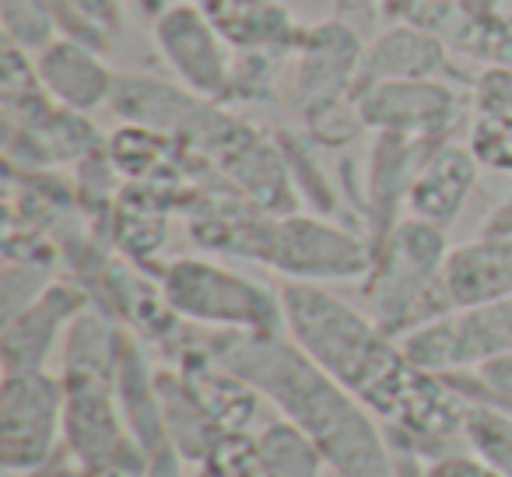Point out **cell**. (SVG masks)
Instances as JSON below:
<instances>
[{
	"mask_svg": "<svg viewBox=\"0 0 512 477\" xmlns=\"http://www.w3.org/2000/svg\"><path fill=\"white\" fill-rule=\"evenodd\" d=\"M470 155L481 169L512 176V116L505 113H477L470 127Z\"/></svg>",
	"mask_w": 512,
	"mask_h": 477,
	"instance_id": "cell-24",
	"label": "cell"
},
{
	"mask_svg": "<svg viewBox=\"0 0 512 477\" xmlns=\"http://www.w3.org/2000/svg\"><path fill=\"white\" fill-rule=\"evenodd\" d=\"M442 141H418V137L379 134L369 162V218H372V253L397 225V207L407 204V193L418 176L428 151Z\"/></svg>",
	"mask_w": 512,
	"mask_h": 477,
	"instance_id": "cell-16",
	"label": "cell"
},
{
	"mask_svg": "<svg viewBox=\"0 0 512 477\" xmlns=\"http://www.w3.org/2000/svg\"><path fill=\"white\" fill-rule=\"evenodd\" d=\"M36 74L43 81L46 95L60 109L71 113H92V109L113 102L116 78L102 60V50L81 39L60 36L36 57Z\"/></svg>",
	"mask_w": 512,
	"mask_h": 477,
	"instance_id": "cell-14",
	"label": "cell"
},
{
	"mask_svg": "<svg viewBox=\"0 0 512 477\" xmlns=\"http://www.w3.org/2000/svg\"><path fill=\"white\" fill-rule=\"evenodd\" d=\"M456 8L463 15H495L502 8V0H456Z\"/></svg>",
	"mask_w": 512,
	"mask_h": 477,
	"instance_id": "cell-31",
	"label": "cell"
},
{
	"mask_svg": "<svg viewBox=\"0 0 512 477\" xmlns=\"http://www.w3.org/2000/svg\"><path fill=\"white\" fill-rule=\"evenodd\" d=\"M29 477H99V474H92V470H85V467H50L46 463L43 470H36V474H29Z\"/></svg>",
	"mask_w": 512,
	"mask_h": 477,
	"instance_id": "cell-32",
	"label": "cell"
},
{
	"mask_svg": "<svg viewBox=\"0 0 512 477\" xmlns=\"http://www.w3.org/2000/svg\"><path fill=\"white\" fill-rule=\"evenodd\" d=\"M127 344L130 341L116 330V323L109 316L85 309L64 334V376L102 379V383L116 386Z\"/></svg>",
	"mask_w": 512,
	"mask_h": 477,
	"instance_id": "cell-20",
	"label": "cell"
},
{
	"mask_svg": "<svg viewBox=\"0 0 512 477\" xmlns=\"http://www.w3.org/2000/svg\"><path fill=\"white\" fill-rule=\"evenodd\" d=\"M197 4L225 36V43L242 53H271V57L292 53L299 50L306 32L278 0H197Z\"/></svg>",
	"mask_w": 512,
	"mask_h": 477,
	"instance_id": "cell-19",
	"label": "cell"
},
{
	"mask_svg": "<svg viewBox=\"0 0 512 477\" xmlns=\"http://www.w3.org/2000/svg\"><path fill=\"white\" fill-rule=\"evenodd\" d=\"M481 232L484 235H512V197L502 200V204L495 207V214H491V218L484 221Z\"/></svg>",
	"mask_w": 512,
	"mask_h": 477,
	"instance_id": "cell-30",
	"label": "cell"
},
{
	"mask_svg": "<svg viewBox=\"0 0 512 477\" xmlns=\"http://www.w3.org/2000/svg\"><path fill=\"white\" fill-rule=\"evenodd\" d=\"M162 302L183 320L214 330H249V334H281V292L260 281L200 257H179L162 271Z\"/></svg>",
	"mask_w": 512,
	"mask_h": 477,
	"instance_id": "cell-5",
	"label": "cell"
},
{
	"mask_svg": "<svg viewBox=\"0 0 512 477\" xmlns=\"http://www.w3.org/2000/svg\"><path fill=\"white\" fill-rule=\"evenodd\" d=\"M155 50L165 64L172 67V74L179 78V85L190 88L200 99H225L228 85H232V53L228 43L214 22L207 18V11L197 0H179L176 8H169L165 15L155 18Z\"/></svg>",
	"mask_w": 512,
	"mask_h": 477,
	"instance_id": "cell-9",
	"label": "cell"
},
{
	"mask_svg": "<svg viewBox=\"0 0 512 477\" xmlns=\"http://www.w3.org/2000/svg\"><path fill=\"white\" fill-rule=\"evenodd\" d=\"M512 295V235H477L453 246L428 302V320ZM425 320V323H428Z\"/></svg>",
	"mask_w": 512,
	"mask_h": 477,
	"instance_id": "cell-12",
	"label": "cell"
},
{
	"mask_svg": "<svg viewBox=\"0 0 512 477\" xmlns=\"http://www.w3.org/2000/svg\"><path fill=\"white\" fill-rule=\"evenodd\" d=\"M449 257L446 228L421 218H400L372 253L365 274L369 316L393 337L428 320V302Z\"/></svg>",
	"mask_w": 512,
	"mask_h": 477,
	"instance_id": "cell-4",
	"label": "cell"
},
{
	"mask_svg": "<svg viewBox=\"0 0 512 477\" xmlns=\"http://www.w3.org/2000/svg\"><path fill=\"white\" fill-rule=\"evenodd\" d=\"M365 43L344 22H320L302 32L295 50V106L306 116H334L344 99H355Z\"/></svg>",
	"mask_w": 512,
	"mask_h": 477,
	"instance_id": "cell-10",
	"label": "cell"
},
{
	"mask_svg": "<svg viewBox=\"0 0 512 477\" xmlns=\"http://www.w3.org/2000/svg\"><path fill=\"white\" fill-rule=\"evenodd\" d=\"M425 477H505V474H498L481 456H446V460H435Z\"/></svg>",
	"mask_w": 512,
	"mask_h": 477,
	"instance_id": "cell-28",
	"label": "cell"
},
{
	"mask_svg": "<svg viewBox=\"0 0 512 477\" xmlns=\"http://www.w3.org/2000/svg\"><path fill=\"white\" fill-rule=\"evenodd\" d=\"M204 348L221 369L271 400L288 425L309 435L341 477H393L383 435L365 414L369 407L358 404L292 337L218 330Z\"/></svg>",
	"mask_w": 512,
	"mask_h": 477,
	"instance_id": "cell-2",
	"label": "cell"
},
{
	"mask_svg": "<svg viewBox=\"0 0 512 477\" xmlns=\"http://www.w3.org/2000/svg\"><path fill=\"white\" fill-rule=\"evenodd\" d=\"M256 442H260V453L274 477H320V467L327 463L316 442L288 421L271 425Z\"/></svg>",
	"mask_w": 512,
	"mask_h": 477,
	"instance_id": "cell-22",
	"label": "cell"
},
{
	"mask_svg": "<svg viewBox=\"0 0 512 477\" xmlns=\"http://www.w3.org/2000/svg\"><path fill=\"white\" fill-rule=\"evenodd\" d=\"M477 172H481V165L470 155V148L435 144L425 162H421L418 176H414L411 193H407L411 218L449 228L456 221V214L463 211V204H467L470 190L477 183Z\"/></svg>",
	"mask_w": 512,
	"mask_h": 477,
	"instance_id": "cell-17",
	"label": "cell"
},
{
	"mask_svg": "<svg viewBox=\"0 0 512 477\" xmlns=\"http://www.w3.org/2000/svg\"><path fill=\"white\" fill-rule=\"evenodd\" d=\"M281 313L288 337L393 428L418 442L463 432L470 400L446 376L421 369L400 337L386 334L369 313L313 281L281 285Z\"/></svg>",
	"mask_w": 512,
	"mask_h": 477,
	"instance_id": "cell-1",
	"label": "cell"
},
{
	"mask_svg": "<svg viewBox=\"0 0 512 477\" xmlns=\"http://www.w3.org/2000/svg\"><path fill=\"white\" fill-rule=\"evenodd\" d=\"M200 477H274L267 467L260 442L242 439L239 432H225L200 460Z\"/></svg>",
	"mask_w": 512,
	"mask_h": 477,
	"instance_id": "cell-23",
	"label": "cell"
},
{
	"mask_svg": "<svg viewBox=\"0 0 512 477\" xmlns=\"http://www.w3.org/2000/svg\"><path fill=\"white\" fill-rule=\"evenodd\" d=\"M414 25L435 32L449 50L463 53L470 60H481L484 67H502L512 71V18L495 15H463L456 0H425Z\"/></svg>",
	"mask_w": 512,
	"mask_h": 477,
	"instance_id": "cell-18",
	"label": "cell"
},
{
	"mask_svg": "<svg viewBox=\"0 0 512 477\" xmlns=\"http://www.w3.org/2000/svg\"><path fill=\"white\" fill-rule=\"evenodd\" d=\"M85 306L88 299L81 288L67 285V281H50L36 302L4 320V334H0L4 372L46 369L53 348H57V337L67 334V327L85 313Z\"/></svg>",
	"mask_w": 512,
	"mask_h": 477,
	"instance_id": "cell-13",
	"label": "cell"
},
{
	"mask_svg": "<svg viewBox=\"0 0 512 477\" xmlns=\"http://www.w3.org/2000/svg\"><path fill=\"white\" fill-rule=\"evenodd\" d=\"M64 439L74 460L99 477H141L144 449L123 432L120 407L113 404V383L102 379H67Z\"/></svg>",
	"mask_w": 512,
	"mask_h": 477,
	"instance_id": "cell-8",
	"label": "cell"
},
{
	"mask_svg": "<svg viewBox=\"0 0 512 477\" xmlns=\"http://www.w3.org/2000/svg\"><path fill=\"white\" fill-rule=\"evenodd\" d=\"M421 4H425V0H379V11H383L390 22H411Z\"/></svg>",
	"mask_w": 512,
	"mask_h": 477,
	"instance_id": "cell-29",
	"label": "cell"
},
{
	"mask_svg": "<svg viewBox=\"0 0 512 477\" xmlns=\"http://www.w3.org/2000/svg\"><path fill=\"white\" fill-rule=\"evenodd\" d=\"M355 116L376 134L442 141V134L460 116V95L439 78L383 81L355 95Z\"/></svg>",
	"mask_w": 512,
	"mask_h": 477,
	"instance_id": "cell-11",
	"label": "cell"
},
{
	"mask_svg": "<svg viewBox=\"0 0 512 477\" xmlns=\"http://www.w3.org/2000/svg\"><path fill=\"white\" fill-rule=\"evenodd\" d=\"M67 383L64 376L4 372L0 386V463L15 474H36L53 460L64 432Z\"/></svg>",
	"mask_w": 512,
	"mask_h": 477,
	"instance_id": "cell-6",
	"label": "cell"
},
{
	"mask_svg": "<svg viewBox=\"0 0 512 477\" xmlns=\"http://www.w3.org/2000/svg\"><path fill=\"white\" fill-rule=\"evenodd\" d=\"M404 351L428 372H474L512 358V295L484 306L453 309L400 337Z\"/></svg>",
	"mask_w": 512,
	"mask_h": 477,
	"instance_id": "cell-7",
	"label": "cell"
},
{
	"mask_svg": "<svg viewBox=\"0 0 512 477\" xmlns=\"http://www.w3.org/2000/svg\"><path fill=\"white\" fill-rule=\"evenodd\" d=\"M470 376L477 379V386H481V393L488 397V404L512 411V358L488 362V365H481V369L470 372Z\"/></svg>",
	"mask_w": 512,
	"mask_h": 477,
	"instance_id": "cell-27",
	"label": "cell"
},
{
	"mask_svg": "<svg viewBox=\"0 0 512 477\" xmlns=\"http://www.w3.org/2000/svg\"><path fill=\"white\" fill-rule=\"evenodd\" d=\"M193 239L207 250L242 253L288 274V281H348L372 267V243L348 228L306 214L207 211L193 221Z\"/></svg>",
	"mask_w": 512,
	"mask_h": 477,
	"instance_id": "cell-3",
	"label": "cell"
},
{
	"mask_svg": "<svg viewBox=\"0 0 512 477\" xmlns=\"http://www.w3.org/2000/svg\"><path fill=\"white\" fill-rule=\"evenodd\" d=\"M449 64V46L435 32L414 22H390L376 39L365 43L362 67H358L355 95L383 81H418L439 78ZM355 102V99H351Z\"/></svg>",
	"mask_w": 512,
	"mask_h": 477,
	"instance_id": "cell-15",
	"label": "cell"
},
{
	"mask_svg": "<svg viewBox=\"0 0 512 477\" xmlns=\"http://www.w3.org/2000/svg\"><path fill=\"white\" fill-rule=\"evenodd\" d=\"M474 106H477V113L512 116V71L484 67L474 81Z\"/></svg>",
	"mask_w": 512,
	"mask_h": 477,
	"instance_id": "cell-26",
	"label": "cell"
},
{
	"mask_svg": "<svg viewBox=\"0 0 512 477\" xmlns=\"http://www.w3.org/2000/svg\"><path fill=\"white\" fill-rule=\"evenodd\" d=\"M463 435H467L474 456L491 463L498 474L512 477V411L495 407V404H474V400H470Z\"/></svg>",
	"mask_w": 512,
	"mask_h": 477,
	"instance_id": "cell-21",
	"label": "cell"
},
{
	"mask_svg": "<svg viewBox=\"0 0 512 477\" xmlns=\"http://www.w3.org/2000/svg\"><path fill=\"white\" fill-rule=\"evenodd\" d=\"M78 18V25L85 29V36L92 39L99 50H106V43L113 36H120L123 29V8L120 0H67Z\"/></svg>",
	"mask_w": 512,
	"mask_h": 477,
	"instance_id": "cell-25",
	"label": "cell"
}]
</instances>
